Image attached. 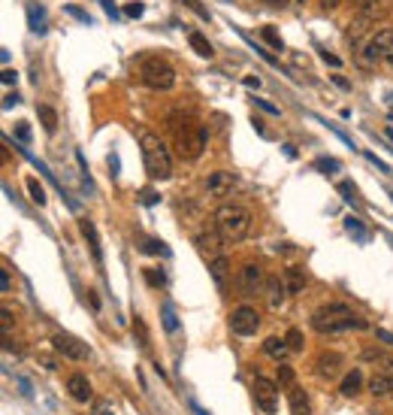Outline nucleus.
I'll return each mask as SVG.
<instances>
[{
  "mask_svg": "<svg viewBox=\"0 0 393 415\" xmlns=\"http://www.w3.org/2000/svg\"><path fill=\"white\" fill-rule=\"evenodd\" d=\"M312 328L324 337L348 334V330H366V319L348 303H324L321 310L312 312Z\"/></svg>",
  "mask_w": 393,
  "mask_h": 415,
  "instance_id": "nucleus-1",
  "label": "nucleus"
},
{
  "mask_svg": "<svg viewBox=\"0 0 393 415\" xmlns=\"http://www.w3.org/2000/svg\"><path fill=\"white\" fill-rule=\"evenodd\" d=\"M139 149H142V164H146V173L157 182H166L173 176V155L166 143L152 130H139Z\"/></svg>",
  "mask_w": 393,
  "mask_h": 415,
  "instance_id": "nucleus-2",
  "label": "nucleus"
},
{
  "mask_svg": "<svg viewBox=\"0 0 393 415\" xmlns=\"http://www.w3.org/2000/svg\"><path fill=\"white\" fill-rule=\"evenodd\" d=\"M173 134H175V146H179V155L188 158V161H197L203 155V149L209 143V130L200 124L197 119H173L170 121Z\"/></svg>",
  "mask_w": 393,
  "mask_h": 415,
  "instance_id": "nucleus-3",
  "label": "nucleus"
},
{
  "mask_svg": "<svg viewBox=\"0 0 393 415\" xmlns=\"http://www.w3.org/2000/svg\"><path fill=\"white\" fill-rule=\"evenodd\" d=\"M212 221L227 243H239V239H245L248 230H252V212L239 203H221L218 210H215Z\"/></svg>",
  "mask_w": 393,
  "mask_h": 415,
  "instance_id": "nucleus-4",
  "label": "nucleus"
},
{
  "mask_svg": "<svg viewBox=\"0 0 393 415\" xmlns=\"http://www.w3.org/2000/svg\"><path fill=\"white\" fill-rule=\"evenodd\" d=\"M139 79L152 91H170L175 85V67L170 61H164L161 55H148L139 64Z\"/></svg>",
  "mask_w": 393,
  "mask_h": 415,
  "instance_id": "nucleus-5",
  "label": "nucleus"
},
{
  "mask_svg": "<svg viewBox=\"0 0 393 415\" xmlns=\"http://www.w3.org/2000/svg\"><path fill=\"white\" fill-rule=\"evenodd\" d=\"M363 61L366 64L384 61L387 67H393V28H381L378 34L369 37V43L363 49Z\"/></svg>",
  "mask_w": 393,
  "mask_h": 415,
  "instance_id": "nucleus-6",
  "label": "nucleus"
},
{
  "mask_svg": "<svg viewBox=\"0 0 393 415\" xmlns=\"http://www.w3.org/2000/svg\"><path fill=\"white\" fill-rule=\"evenodd\" d=\"M252 394L263 415H275V409H279V382H270L266 376H254Z\"/></svg>",
  "mask_w": 393,
  "mask_h": 415,
  "instance_id": "nucleus-7",
  "label": "nucleus"
},
{
  "mask_svg": "<svg viewBox=\"0 0 393 415\" xmlns=\"http://www.w3.org/2000/svg\"><path fill=\"white\" fill-rule=\"evenodd\" d=\"M227 325L236 337H254L257 328H261V312L252 310V306H236V310L230 312Z\"/></svg>",
  "mask_w": 393,
  "mask_h": 415,
  "instance_id": "nucleus-8",
  "label": "nucleus"
},
{
  "mask_svg": "<svg viewBox=\"0 0 393 415\" xmlns=\"http://www.w3.org/2000/svg\"><path fill=\"white\" fill-rule=\"evenodd\" d=\"M194 243H197V248H200V255H203V258L215 261V258H221V248H224V243H227V239L221 237V230L215 228V221H212V225H206V228L197 230Z\"/></svg>",
  "mask_w": 393,
  "mask_h": 415,
  "instance_id": "nucleus-9",
  "label": "nucleus"
},
{
  "mask_svg": "<svg viewBox=\"0 0 393 415\" xmlns=\"http://www.w3.org/2000/svg\"><path fill=\"white\" fill-rule=\"evenodd\" d=\"M52 348L58 355H64L67 361H88L91 358V348L82 343V339L73 337V334H55L52 337Z\"/></svg>",
  "mask_w": 393,
  "mask_h": 415,
  "instance_id": "nucleus-10",
  "label": "nucleus"
},
{
  "mask_svg": "<svg viewBox=\"0 0 393 415\" xmlns=\"http://www.w3.org/2000/svg\"><path fill=\"white\" fill-rule=\"evenodd\" d=\"M263 285H266V276H263L261 264H254V261L242 264L239 267V291L242 294H257Z\"/></svg>",
  "mask_w": 393,
  "mask_h": 415,
  "instance_id": "nucleus-11",
  "label": "nucleus"
},
{
  "mask_svg": "<svg viewBox=\"0 0 393 415\" xmlns=\"http://www.w3.org/2000/svg\"><path fill=\"white\" fill-rule=\"evenodd\" d=\"M203 188H206V194H212V197H227V194H233V188H236V176L227 170H215V173H209Z\"/></svg>",
  "mask_w": 393,
  "mask_h": 415,
  "instance_id": "nucleus-12",
  "label": "nucleus"
},
{
  "mask_svg": "<svg viewBox=\"0 0 393 415\" xmlns=\"http://www.w3.org/2000/svg\"><path fill=\"white\" fill-rule=\"evenodd\" d=\"M67 394H70L76 403H91V400H94V388H91L88 376H82V373H73V376L67 379Z\"/></svg>",
  "mask_w": 393,
  "mask_h": 415,
  "instance_id": "nucleus-13",
  "label": "nucleus"
},
{
  "mask_svg": "<svg viewBox=\"0 0 393 415\" xmlns=\"http://www.w3.org/2000/svg\"><path fill=\"white\" fill-rule=\"evenodd\" d=\"M342 370V355L339 352H321L315 361V373L321 379H336Z\"/></svg>",
  "mask_w": 393,
  "mask_h": 415,
  "instance_id": "nucleus-14",
  "label": "nucleus"
},
{
  "mask_svg": "<svg viewBox=\"0 0 393 415\" xmlns=\"http://www.w3.org/2000/svg\"><path fill=\"white\" fill-rule=\"evenodd\" d=\"M79 230L82 237H85V243L91 248V258H94L97 267H103V248H100V237H97V228L91 219H79Z\"/></svg>",
  "mask_w": 393,
  "mask_h": 415,
  "instance_id": "nucleus-15",
  "label": "nucleus"
},
{
  "mask_svg": "<svg viewBox=\"0 0 393 415\" xmlns=\"http://www.w3.org/2000/svg\"><path fill=\"white\" fill-rule=\"evenodd\" d=\"M263 294H266V303H270L272 310H281L284 294H288V285H284V279H281V276H266Z\"/></svg>",
  "mask_w": 393,
  "mask_h": 415,
  "instance_id": "nucleus-16",
  "label": "nucleus"
},
{
  "mask_svg": "<svg viewBox=\"0 0 393 415\" xmlns=\"http://www.w3.org/2000/svg\"><path fill=\"white\" fill-rule=\"evenodd\" d=\"M288 406H290V415H312V403H308L306 388H299L297 382L288 388Z\"/></svg>",
  "mask_w": 393,
  "mask_h": 415,
  "instance_id": "nucleus-17",
  "label": "nucleus"
},
{
  "mask_svg": "<svg viewBox=\"0 0 393 415\" xmlns=\"http://www.w3.org/2000/svg\"><path fill=\"white\" fill-rule=\"evenodd\" d=\"M339 391H342V397H357V394L363 391V373H360V370L345 373V379H342Z\"/></svg>",
  "mask_w": 393,
  "mask_h": 415,
  "instance_id": "nucleus-18",
  "label": "nucleus"
},
{
  "mask_svg": "<svg viewBox=\"0 0 393 415\" xmlns=\"http://www.w3.org/2000/svg\"><path fill=\"white\" fill-rule=\"evenodd\" d=\"M263 352L281 364L284 358H288L290 346H288V339H281V337H266V339H263Z\"/></svg>",
  "mask_w": 393,
  "mask_h": 415,
  "instance_id": "nucleus-19",
  "label": "nucleus"
},
{
  "mask_svg": "<svg viewBox=\"0 0 393 415\" xmlns=\"http://www.w3.org/2000/svg\"><path fill=\"white\" fill-rule=\"evenodd\" d=\"M281 279H284V285H288V294H303L306 291V273L299 267H288Z\"/></svg>",
  "mask_w": 393,
  "mask_h": 415,
  "instance_id": "nucleus-20",
  "label": "nucleus"
},
{
  "mask_svg": "<svg viewBox=\"0 0 393 415\" xmlns=\"http://www.w3.org/2000/svg\"><path fill=\"white\" fill-rule=\"evenodd\" d=\"M369 391L375 397H390L393 394V376L390 373H375V376L369 379Z\"/></svg>",
  "mask_w": 393,
  "mask_h": 415,
  "instance_id": "nucleus-21",
  "label": "nucleus"
},
{
  "mask_svg": "<svg viewBox=\"0 0 393 415\" xmlns=\"http://www.w3.org/2000/svg\"><path fill=\"white\" fill-rule=\"evenodd\" d=\"M28 28L33 34H46V10L37 3H28Z\"/></svg>",
  "mask_w": 393,
  "mask_h": 415,
  "instance_id": "nucleus-22",
  "label": "nucleus"
},
{
  "mask_svg": "<svg viewBox=\"0 0 393 415\" xmlns=\"http://www.w3.org/2000/svg\"><path fill=\"white\" fill-rule=\"evenodd\" d=\"M230 264L227 258H215V261H209V273H212V279H215V285L218 288H227V276H230Z\"/></svg>",
  "mask_w": 393,
  "mask_h": 415,
  "instance_id": "nucleus-23",
  "label": "nucleus"
},
{
  "mask_svg": "<svg viewBox=\"0 0 393 415\" xmlns=\"http://www.w3.org/2000/svg\"><path fill=\"white\" fill-rule=\"evenodd\" d=\"M139 252L142 255H161V258H170V246L161 243V239H155V237L139 239Z\"/></svg>",
  "mask_w": 393,
  "mask_h": 415,
  "instance_id": "nucleus-24",
  "label": "nucleus"
},
{
  "mask_svg": "<svg viewBox=\"0 0 393 415\" xmlns=\"http://www.w3.org/2000/svg\"><path fill=\"white\" fill-rule=\"evenodd\" d=\"M188 40H191V49H194V52H197L200 58H212V55H215L212 43H209V40H206L203 34H191Z\"/></svg>",
  "mask_w": 393,
  "mask_h": 415,
  "instance_id": "nucleus-25",
  "label": "nucleus"
},
{
  "mask_svg": "<svg viewBox=\"0 0 393 415\" xmlns=\"http://www.w3.org/2000/svg\"><path fill=\"white\" fill-rule=\"evenodd\" d=\"M37 115H40V121H43V128L49 130V134H55V128H58V112L52 110V106H37Z\"/></svg>",
  "mask_w": 393,
  "mask_h": 415,
  "instance_id": "nucleus-26",
  "label": "nucleus"
},
{
  "mask_svg": "<svg viewBox=\"0 0 393 415\" xmlns=\"http://www.w3.org/2000/svg\"><path fill=\"white\" fill-rule=\"evenodd\" d=\"M24 185H28V194H30L33 203H37V206H46V188L37 182V176H28V182H24Z\"/></svg>",
  "mask_w": 393,
  "mask_h": 415,
  "instance_id": "nucleus-27",
  "label": "nucleus"
},
{
  "mask_svg": "<svg viewBox=\"0 0 393 415\" xmlns=\"http://www.w3.org/2000/svg\"><path fill=\"white\" fill-rule=\"evenodd\" d=\"M142 276H146V282L152 288H164L166 285V273L161 267H146V270H142Z\"/></svg>",
  "mask_w": 393,
  "mask_h": 415,
  "instance_id": "nucleus-28",
  "label": "nucleus"
},
{
  "mask_svg": "<svg viewBox=\"0 0 393 415\" xmlns=\"http://www.w3.org/2000/svg\"><path fill=\"white\" fill-rule=\"evenodd\" d=\"M161 319H164V328H166V334H175V330H179V319H175V312H173V306H170V303H164V310H161Z\"/></svg>",
  "mask_w": 393,
  "mask_h": 415,
  "instance_id": "nucleus-29",
  "label": "nucleus"
},
{
  "mask_svg": "<svg viewBox=\"0 0 393 415\" xmlns=\"http://www.w3.org/2000/svg\"><path fill=\"white\" fill-rule=\"evenodd\" d=\"M261 37L266 40V43H270L272 49H275V52H284V43H281V37H279V31H275L272 28V24H266V28L261 31Z\"/></svg>",
  "mask_w": 393,
  "mask_h": 415,
  "instance_id": "nucleus-30",
  "label": "nucleus"
},
{
  "mask_svg": "<svg viewBox=\"0 0 393 415\" xmlns=\"http://www.w3.org/2000/svg\"><path fill=\"white\" fill-rule=\"evenodd\" d=\"M345 228H348V230H351V234H354L357 239H360V243H366V239H369V230H366V228L360 225V221L354 219V215H351V219H345Z\"/></svg>",
  "mask_w": 393,
  "mask_h": 415,
  "instance_id": "nucleus-31",
  "label": "nucleus"
},
{
  "mask_svg": "<svg viewBox=\"0 0 393 415\" xmlns=\"http://www.w3.org/2000/svg\"><path fill=\"white\" fill-rule=\"evenodd\" d=\"M133 334H137V339H139L142 348H148V330H146V321H142L139 315L133 319Z\"/></svg>",
  "mask_w": 393,
  "mask_h": 415,
  "instance_id": "nucleus-32",
  "label": "nucleus"
},
{
  "mask_svg": "<svg viewBox=\"0 0 393 415\" xmlns=\"http://www.w3.org/2000/svg\"><path fill=\"white\" fill-rule=\"evenodd\" d=\"M279 385L281 388H290L294 385V370H290V364H279Z\"/></svg>",
  "mask_w": 393,
  "mask_h": 415,
  "instance_id": "nucleus-33",
  "label": "nucleus"
},
{
  "mask_svg": "<svg viewBox=\"0 0 393 415\" xmlns=\"http://www.w3.org/2000/svg\"><path fill=\"white\" fill-rule=\"evenodd\" d=\"M339 194H342V201H345V203H357V188H354V182H339Z\"/></svg>",
  "mask_w": 393,
  "mask_h": 415,
  "instance_id": "nucleus-34",
  "label": "nucleus"
},
{
  "mask_svg": "<svg viewBox=\"0 0 393 415\" xmlns=\"http://www.w3.org/2000/svg\"><path fill=\"white\" fill-rule=\"evenodd\" d=\"M315 167L321 170V173H336V170L342 167V164L336 161V158H317V161H315Z\"/></svg>",
  "mask_w": 393,
  "mask_h": 415,
  "instance_id": "nucleus-35",
  "label": "nucleus"
},
{
  "mask_svg": "<svg viewBox=\"0 0 393 415\" xmlns=\"http://www.w3.org/2000/svg\"><path fill=\"white\" fill-rule=\"evenodd\" d=\"M64 12L67 15H73V19H76V22H82V24H94V22H91V15L85 12V10H82V6H64Z\"/></svg>",
  "mask_w": 393,
  "mask_h": 415,
  "instance_id": "nucleus-36",
  "label": "nucleus"
},
{
  "mask_svg": "<svg viewBox=\"0 0 393 415\" xmlns=\"http://www.w3.org/2000/svg\"><path fill=\"white\" fill-rule=\"evenodd\" d=\"M182 3H185L188 10H194V12H197V15H200V19H203V22H212V12H209L206 6L200 3V0H182Z\"/></svg>",
  "mask_w": 393,
  "mask_h": 415,
  "instance_id": "nucleus-37",
  "label": "nucleus"
},
{
  "mask_svg": "<svg viewBox=\"0 0 393 415\" xmlns=\"http://www.w3.org/2000/svg\"><path fill=\"white\" fill-rule=\"evenodd\" d=\"M284 339H288L290 352H299V348H303V334H299L297 328H290V330H288V337H284Z\"/></svg>",
  "mask_w": 393,
  "mask_h": 415,
  "instance_id": "nucleus-38",
  "label": "nucleus"
},
{
  "mask_svg": "<svg viewBox=\"0 0 393 415\" xmlns=\"http://www.w3.org/2000/svg\"><path fill=\"white\" fill-rule=\"evenodd\" d=\"M115 406L112 400H94V406H91V415H112Z\"/></svg>",
  "mask_w": 393,
  "mask_h": 415,
  "instance_id": "nucleus-39",
  "label": "nucleus"
},
{
  "mask_svg": "<svg viewBox=\"0 0 393 415\" xmlns=\"http://www.w3.org/2000/svg\"><path fill=\"white\" fill-rule=\"evenodd\" d=\"M15 139H19L21 146H28V143H30V128H28V124H24V121H19V124H15Z\"/></svg>",
  "mask_w": 393,
  "mask_h": 415,
  "instance_id": "nucleus-40",
  "label": "nucleus"
},
{
  "mask_svg": "<svg viewBox=\"0 0 393 415\" xmlns=\"http://www.w3.org/2000/svg\"><path fill=\"white\" fill-rule=\"evenodd\" d=\"M142 12H146V6H142V3H128V6H124V15H128V19H139Z\"/></svg>",
  "mask_w": 393,
  "mask_h": 415,
  "instance_id": "nucleus-41",
  "label": "nucleus"
},
{
  "mask_svg": "<svg viewBox=\"0 0 393 415\" xmlns=\"http://www.w3.org/2000/svg\"><path fill=\"white\" fill-rule=\"evenodd\" d=\"M366 158H369V161H372V164H375V167H378L381 173H393V170H390V164H384V161H381V158L375 155V152H366Z\"/></svg>",
  "mask_w": 393,
  "mask_h": 415,
  "instance_id": "nucleus-42",
  "label": "nucleus"
},
{
  "mask_svg": "<svg viewBox=\"0 0 393 415\" xmlns=\"http://www.w3.org/2000/svg\"><path fill=\"white\" fill-rule=\"evenodd\" d=\"M157 201H161V194H155L152 188H146V191H142V203H146V206H155Z\"/></svg>",
  "mask_w": 393,
  "mask_h": 415,
  "instance_id": "nucleus-43",
  "label": "nucleus"
},
{
  "mask_svg": "<svg viewBox=\"0 0 393 415\" xmlns=\"http://www.w3.org/2000/svg\"><path fill=\"white\" fill-rule=\"evenodd\" d=\"M0 325H3V334H10V330H12V312L10 310L0 312Z\"/></svg>",
  "mask_w": 393,
  "mask_h": 415,
  "instance_id": "nucleus-44",
  "label": "nucleus"
},
{
  "mask_svg": "<svg viewBox=\"0 0 393 415\" xmlns=\"http://www.w3.org/2000/svg\"><path fill=\"white\" fill-rule=\"evenodd\" d=\"M254 106H261L263 112H270V115H279V106H272V103H266L263 97H254Z\"/></svg>",
  "mask_w": 393,
  "mask_h": 415,
  "instance_id": "nucleus-45",
  "label": "nucleus"
},
{
  "mask_svg": "<svg viewBox=\"0 0 393 415\" xmlns=\"http://www.w3.org/2000/svg\"><path fill=\"white\" fill-rule=\"evenodd\" d=\"M100 6H103V10H106V15H110L112 22L119 19V10H115V3H112V0H100Z\"/></svg>",
  "mask_w": 393,
  "mask_h": 415,
  "instance_id": "nucleus-46",
  "label": "nucleus"
},
{
  "mask_svg": "<svg viewBox=\"0 0 393 415\" xmlns=\"http://www.w3.org/2000/svg\"><path fill=\"white\" fill-rule=\"evenodd\" d=\"M339 3H342V0H321V3H317V10H321V12H333Z\"/></svg>",
  "mask_w": 393,
  "mask_h": 415,
  "instance_id": "nucleus-47",
  "label": "nucleus"
},
{
  "mask_svg": "<svg viewBox=\"0 0 393 415\" xmlns=\"http://www.w3.org/2000/svg\"><path fill=\"white\" fill-rule=\"evenodd\" d=\"M317 55H321V58H324V61H327V64H330V67H339V64H342V61H339V58H336V55H330V52H327V49H321V52H317Z\"/></svg>",
  "mask_w": 393,
  "mask_h": 415,
  "instance_id": "nucleus-48",
  "label": "nucleus"
},
{
  "mask_svg": "<svg viewBox=\"0 0 393 415\" xmlns=\"http://www.w3.org/2000/svg\"><path fill=\"white\" fill-rule=\"evenodd\" d=\"M0 79H3V85H15L19 73H15V70H3V76H0Z\"/></svg>",
  "mask_w": 393,
  "mask_h": 415,
  "instance_id": "nucleus-49",
  "label": "nucleus"
},
{
  "mask_svg": "<svg viewBox=\"0 0 393 415\" xmlns=\"http://www.w3.org/2000/svg\"><path fill=\"white\" fill-rule=\"evenodd\" d=\"M0 291H3V294L10 291V273H6V270L0 273Z\"/></svg>",
  "mask_w": 393,
  "mask_h": 415,
  "instance_id": "nucleus-50",
  "label": "nucleus"
},
{
  "mask_svg": "<svg viewBox=\"0 0 393 415\" xmlns=\"http://www.w3.org/2000/svg\"><path fill=\"white\" fill-rule=\"evenodd\" d=\"M333 82H336L339 88H345V91L351 88V85H348V79H345V76H339V73H333Z\"/></svg>",
  "mask_w": 393,
  "mask_h": 415,
  "instance_id": "nucleus-51",
  "label": "nucleus"
},
{
  "mask_svg": "<svg viewBox=\"0 0 393 415\" xmlns=\"http://www.w3.org/2000/svg\"><path fill=\"white\" fill-rule=\"evenodd\" d=\"M245 85L248 88H261V79H257V76H245Z\"/></svg>",
  "mask_w": 393,
  "mask_h": 415,
  "instance_id": "nucleus-52",
  "label": "nucleus"
},
{
  "mask_svg": "<svg viewBox=\"0 0 393 415\" xmlns=\"http://www.w3.org/2000/svg\"><path fill=\"white\" fill-rule=\"evenodd\" d=\"M12 103H19V94H6V101H3V106H6V110H10Z\"/></svg>",
  "mask_w": 393,
  "mask_h": 415,
  "instance_id": "nucleus-53",
  "label": "nucleus"
},
{
  "mask_svg": "<svg viewBox=\"0 0 393 415\" xmlns=\"http://www.w3.org/2000/svg\"><path fill=\"white\" fill-rule=\"evenodd\" d=\"M378 339H384V343L393 346V334H387V330H378Z\"/></svg>",
  "mask_w": 393,
  "mask_h": 415,
  "instance_id": "nucleus-54",
  "label": "nucleus"
},
{
  "mask_svg": "<svg viewBox=\"0 0 393 415\" xmlns=\"http://www.w3.org/2000/svg\"><path fill=\"white\" fill-rule=\"evenodd\" d=\"M263 3H270V6H288L290 0H263Z\"/></svg>",
  "mask_w": 393,
  "mask_h": 415,
  "instance_id": "nucleus-55",
  "label": "nucleus"
},
{
  "mask_svg": "<svg viewBox=\"0 0 393 415\" xmlns=\"http://www.w3.org/2000/svg\"><path fill=\"white\" fill-rule=\"evenodd\" d=\"M387 106H390V119H393V91L387 94Z\"/></svg>",
  "mask_w": 393,
  "mask_h": 415,
  "instance_id": "nucleus-56",
  "label": "nucleus"
},
{
  "mask_svg": "<svg viewBox=\"0 0 393 415\" xmlns=\"http://www.w3.org/2000/svg\"><path fill=\"white\" fill-rule=\"evenodd\" d=\"M351 3H354V10H357V6H363V3H369V0H351Z\"/></svg>",
  "mask_w": 393,
  "mask_h": 415,
  "instance_id": "nucleus-57",
  "label": "nucleus"
},
{
  "mask_svg": "<svg viewBox=\"0 0 393 415\" xmlns=\"http://www.w3.org/2000/svg\"><path fill=\"white\" fill-rule=\"evenodd\" d=\"M299 3H306V0H299Z\"/></svg>",
  "mask_w": 393,
  "mask_h": 415,
  "instance_id": "nucleus-58",
  "label": "nucleus"
}]
</instances>
